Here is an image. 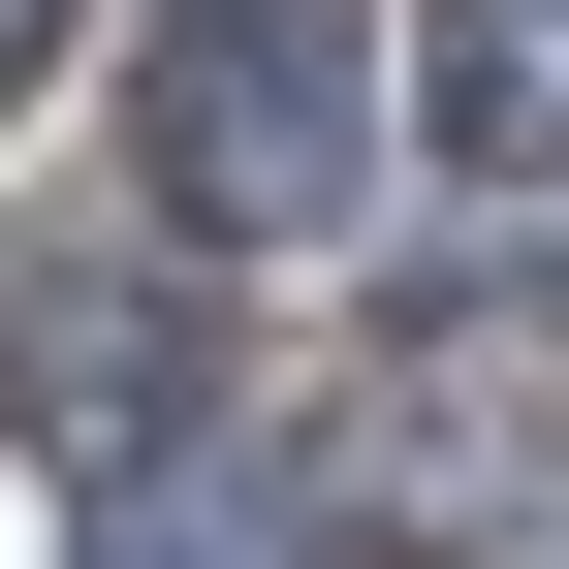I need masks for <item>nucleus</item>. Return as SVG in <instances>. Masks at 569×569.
<instances>
[{"instance_id": "nucleus-1", "label": "nucleus", "mask_w": 569, "mask_h": 569, "mask_svg": "<svg viewBox=\"0 0 569 569\" xmlns=\"http://www.w3.org/2000/svg\"><path fill=\"white\" fill-rule=\"evenodd\" d=\"M127 159H159L190 253H284V222L380 190V96H348L317 32H159V63H127Z\"/></svg>"}, {"instance_id": "nucleus-2", "label": "nucleus", "mask_w": 569, "mask_h": 569, "mask_svg": "<svg viewBox=\"0 0 569 569\" xmlns=\"http://www.w3.org/2000/svg\"><path fill=\"white\" fill-rule=\"evenodd\" d=\"M569 475V317H443L380 348V411H348V538H507Z\"/></svg>"}, {"instance_id": "nucleus-3", "label": "nucleus", "mask_w": 569, "mask_h": 569, "mask_svg": "<svg viewBox=\"0 0 569 569\" xmlns=\"http://www.w3.org/2000/svg\"><path fill=\"white\" fill-rule=\"evenodd\" d=\"M411 159L443 190H569V0H443L411 32Z\"/></svg>"}, {"instance_id": "nucleus-4", "label": "nucleus", "mask_w": 569, "mask_h": 569, "mask_svg": "<svg viewBox=\"0 0 569 569\" xmlns=\"http://www.w3.org/2000/svg\"><path fill=\"white\" fill-rule=\"evenodd\" d=\"M32 411H63V475H159L190 443V317H159V284H63V317H32Z\"/></svg>"}, {"instance_id": "nucleus-5", "label": "nucleus", "mask_w": 569, "mask_h": 569, "mask_svg": "<svg viewBox=\"0 0 569 569\" xmlns=\"http://www.w3.org/2000/svg\"><path fill=\"white\" fill-rule=\"evenodd\" d=\"M32 32H63V0H0V96H32Z\"/></svg>"}]
</instances>
